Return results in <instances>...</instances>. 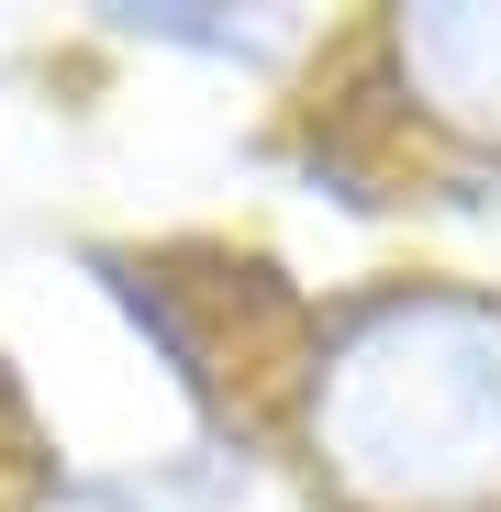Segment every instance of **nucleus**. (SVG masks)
Instances as JSON below:
<instances>
[{"label":"nucleus","instance_id":"1","mask_svg":"<svg viewBox=\"0 0 501 512\" xmlns=\"http://www.w3.org/2000/svg\"><path fill=\"white\" fill-rule=\"evenodd\" d=\"M301 435L357 512H501V301L401 279L323 323Z\"/></svg>","mask_w":501,"mask_h":512},{"label":"nucleus","instance_id":"2","mask_svg":"<svg viewBox=\"0 0 501 512\" xmlns=\"http://www.w3.org/2000/svg\"><path fill=\"white\" fill-rule=\"evenodd\" d=\"M390 78H401V101L435 112L446 134L501 145V12H490V0L390 12Z\"/></svg>","mask_w":501,"mask_h":512},{"label":"nucleus","instance_id":"3","mask_svg":"<svg viewBox=\"0 0 501 512\" xmlns=\"http://www.w3.org/2000/svg\"><path fill=\"white\" fill-rule=\"evenodd\" d=\"M112 34H134V45H179V56H212V67H279V56H290V23H257V12H201V0L112 12Z\"/></svg>","mask_w":501,"mask_h":512},{"label":"nucleus","instance_id":"4","mask_svg":"<svg viewBox=\"0 0 501 512\" xmlns=\"http://www.w3.org/2000/svg\"><path fill=\"white\" fill-rule=\"evenodd\" d=\"M67 512H134V501H67Z\"/></svg>","mask_w":501,"mask_h":512}]
</instances>
